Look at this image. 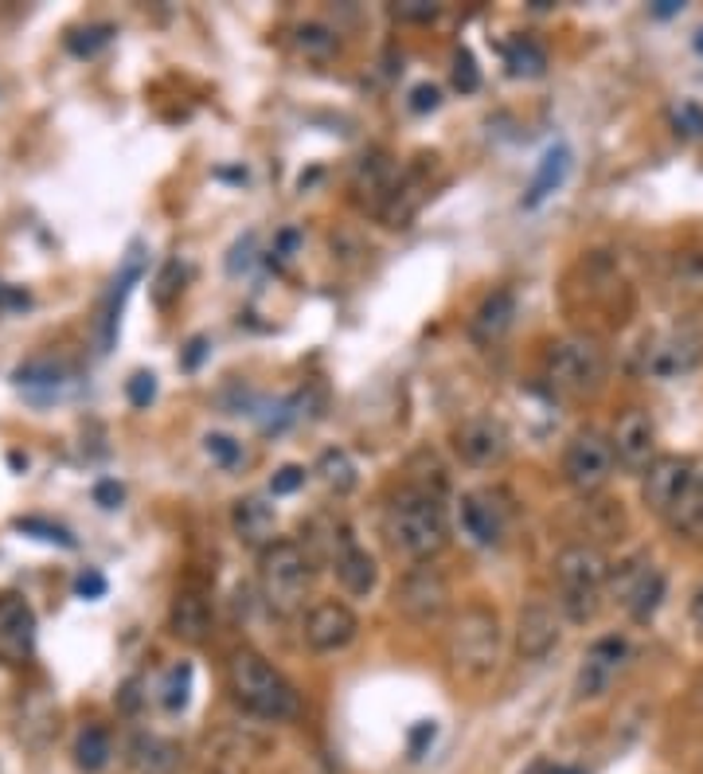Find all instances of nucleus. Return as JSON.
<instances>
[{
	"label": "nucleus",
	"instance_id": "1",
	"mask_svg": "<svg viewBox=\"0 0 703 774\" xmlns=\"http://www.w3.org/2000/svg\"><path fill=\"white\" fill-rule=\"evenodd\" d=\"M387 536L391 548L403 551L414 563H434V556H442L450 544V513L442 505V497L422 490H399L387 508Z\"/></svg>",
	"mask_w": 703,
	"mask_h": 774
},
{
	"label": "nucleus",
	"instance_id": "2",
	"mask_svg": "<svg viewBox=\"0 0 703 774\" xmlns=\"http://www.w3.org/2000/svg\"><path fill=\"white\" fill-rule=\"evenodd\" d=\"M500 649H505V630H500L497 611L473 602L450 619L446 662L457 680H489L500 669Z\"/></svg>",
	"mask_w": 703,
	"mask_h": 774
},
{
	"label": "nucleus",
	"instance_id": "3",
	"mask_svg": "<svg viewBox=\"0 0 703 774\" xmlns=\"http://www.w3.org/2000/svg\"><path fill=\"white\" fill-rule=\"evenodd\" d=\"M227 677H231V692L250 716L258 720H270V723H282V720H293L301 712V697L298 688L267 662V657L242 645L235 649L231 662H227Z\"/></svg>",
	"mask_w": 703,
	"mask_h": 774
},
{
	"label": "nucleus",
	"instance_id": "4",
	"mask_svg": "<svg viewBox=\"0 0 703 774\" xmlns=\"http://www.w3.org/2000/svg\"><path fill=\"white\" fill-rule=\"evenodd\" d=\"M313 568L317 559L305 544L298 540H274L270 548L258 551V591L270 611L290 619L305 606L313 587Z\"/></svg>",
	"mask_w": 703,
	"mask_h": 774
},
{
	"label": "nucleus",
	"instance_id": "5",
	"mask_svg": "<svg viewBox=\"0 0 703 774\" xmlns=\"http://www.w3.org/2000/svg\"><path fill=\"white\" fill-rule=\"evenodd\" d=\"M606 348L598 336L591 333H571L559 336L543 356V379L555 396L563 399H586L606 384Z\"/></svg>",
	"mask_w": 703,
	"mask_h": 774
},
{
	"label": "nucleus",
	"instance_id": "6",
	"mask_svg": "<svg viewBox=\"0 0 703 774\" xmlns=\"http://www.w3.org/2000/svg\"><path fill=\"white\" fill-rule=\"evenodd\" d=\"M559 606L571 622H594L609 583V563L594 544H566L555 556Z\"/></svg>",
	"mask_w": 703,
	"mask_h": 774
},
{
	"label": "nucleus",
	"instance_id": "7",
	"mask_svg": "<svg viewBox=\"0 0 703 774\" xmlns=\"http://www.w3.org/2000/svg\"><path fill=\"white\" fill-rule=\"evenodd\" d=\"M614 465H618V458H614L609 439L602 430L586 427L563 450V482L575 493H583V497H594V493H602L609 485Z\"/></svg>",
	"mask_w": 703,
	"mask_h": 774
},
{
	"label": "nucleus",
	"instance_id": "8",
	"mask_svg": "<svg viewBox=\"0 0 703 774\" xmlns=\"http://www.w3.org/2000/svg\"><path fill=\"white\" fill-rule=\"evenodd\" d=\"M609 594L621 602L634 622H649L657 614V606L664 602V591H669V579L664 571L652 563L649 556H629L618 563V571L609 568Z\"/></svg>",
	"mask_w": 703,
	"mask_h": 774
},
{
	"label": "nucleus",
	"instance_id": "9",
	"mask_svg": "<svg viewBox=\"0 0 703 774\" xmlns=\"http://www.w3.org/2000/svg\"><path fill=\"white\" fill-rule=\"evenodd\" d=\"M394 606L403 611V619H411L414 626H434L446 619L450 611V579L434 563H414L399 587H394Z\"/></svg>",
	"mask_w": 703,
	"mask_h": 774
},
{
	"label": "nucleus",
	"instance_id": "10",
	"mask_svg": "<svg viewBox=\"0 0 703 774\" xmlns=\"http://www.w3.org/2000/svg\"><path fill=\"white\" fill-rule=\"evenodd\" d=\"M634 662V645L621 634H606L598 642H591V649L583 654V665H578L575 677V697L578 700H598L606 697L609 688L618 685V677L629 669Z\"/></svg>",
	"mask_w": 703,
	"mask_h": 774
},
{
	"label": "nucleus",
	"instance_id": "11",
	"mask_svg": "<svg viewBox=\"0 0 703 774\" xmlns=\"http://www.w3.org/2000/svg\"><path fill=\"white\" fill-rule=\"evenodd\" d=\"M703 361V333L695 325H677L669 333L652 336L649 348H645V372L652 379H680L688 372H695Z\"/></svg>",
	"mask_w": 703,
	"mask_h": 774
},
{
	"label": "nucleus",
	"instance_id": "12",
	"mask_svg": "<svg viewBox=\"0 0 703 774\" xmlns=\"http://www.w3.org/2000/svg\"><path fill=\"white\" fill-rule=\"evenodd\" d=\"M454 450L473 470H493L508 458V430L493 415H473L454 430Z\"/></svg>",
	"mask_w": 703,
	"mask_h": 774
},
{
	"label": "nucleus",
	"instance_id": "13",
	"mask_svg": "<svg viewBox=\"0 0 703 774\" xmlns=\"http://www.w3.org/2000/svg\"><path fill=\"white\" fill-rule=\"evenodd\" d=\"M609 447H614V458H618L621 470H629V473L649 470V465L657 462V427H652L649 411L629 407V411L614 422Z\"/></svg>",
	"mask_w": 703,
	"mask_h": 774
},
{
	"label": "nucleus",
	"instance_id": "14",
	"mask_svg": "<svg viewBox=\"0 0 703 774\" xmlns=\"http://www.w3.org/2000/svg\"><path fill=\"white\" fill-rule=\"evenodd\" d=\"M695 482V470L688 458H677V454H661L657 462L645 470L641 477V497L645 505L652 508V513L669 516L672 508L680 505V497H684L688 490H692Z\"/></svg>",
	"mask_w": 703,
	"mask_h": 774
},
{
	"label": "nucleus",
	"instance_id": "15",
	"mask_svg": "<svg viewBox=\"0 0 703 774\" xmlns=\"http://www.w3.org/2000/svg\"><path fill=\"white\" fill-rule=\"evenodd\" d=\"M360 634V619L344 606V602H317L310 614H305V645L313 654H340L356 642Z\"/></svg>",
	"mask_w": 703,
	"mask_h": 774
},
{
	"label": "nucleus",
	"instance_id": "16",
	"mask_svg": "<svg viewBox=\"0 0 703 774\" xmlns=\"http://www.w3.org/2000/svg\"><path fill=\"white\" fill-rule=\"evenodd\" d=\"M559 637H563L559 614L548 602H540V599L528 602L520 611V619H516V654H520L523 662H543L559 645Z\"/></svg>",
	"mask_w": 703,
	"mask_h": 774
},
{
	"label": "nucleus",
	"instance_id": "17",
	"mask_svg": "<svg viewBox=\"0 0 703 774\" xmlns=\"http://www.w3.org/2000/svg\"><path fill=\"white\" fill-rule=\"evenodd\" d=\"M457 516H462V533L477 548H493V544L505 540L508 508L497 501V493H462Z\"/></svg>",
	"mask_w": 703,
	"mask_h": 774
},
{
	"label": "nucleus",
	"instance_id": "18",
	"mask_svg": "<svg viewBox=\"0 0 703 774\" xmlns=\"http://www.w3.org/2000/svg\"><path fill=\"white\" fill-rule=\"evenodd\" d=\"M35 645V611L20 594L0 599V654L12 662H24Z\"/></svg>",
	"mask_w": 703,
	"mask_h": 774
},
{
	"label": "nucleus",
	"instance_id": "19",
	"mask_svg": "<svg viewBox=\"0 0 703 774\" xmlns=\"http://www.w3.org/2000/svg\"><path fill=\"white\" fill-rule=\"evenodd\" d=\"M231 525H235V536H239L247 548H270L274 544V533H278V513L267 497H239L231 508Z\"/></svg>",
	"mask_w": 703,
	"mask_h": 774
},
{
	"label": "nucleus",
	"instance_id": "20",
	"mask_svg": "<svg viewBox=\"0 0 703 774\" xmlns=\"http://www.w3.org/2000/svg\"><path fill=\"white\" fill-rule=\"evenodd\" d=\"M516 325V293L512 290H493L480 301L477 313L469 318V336L477 344H497Z\"/></svg>",
	"mask_w": 703,
	"mask_h": 774
},
{
	"label": "nucleus",
	"instance_id": "21",
	"mask_svg": "<svg viewBox=\"0 0 703 774\" xmlns=\"http://www.w3.org/2000/svg\"><path fill=\"white\" fill-rule=\"evenodd\" d=\"M141 270H145V250H141V243H133V247H129V255H126V262H121V275L113 278V286H110V298H106L102 336H98L102 353H110L113 333H118V321H121V305H126L129 290H133V282L141 278Z\"/></svg>",
	"mask_w": 703,
	"mask_h": 774
},
{
	"label": "nucleus",
	"instance_id": "22",
	"mask_svg": "<svg viewBox=\"0 0 703 774\" xmlns=\"http://www.w3.org/2000/svg\"><path fill=\"white\" fill-rule=\"evenodd\" d=\"M571 164H575V153H571V146H551L548 153L540 157V169H536L532 184H528V192H523V207H540L548 196H555L559 189L566 184V176H571Z\"/></svg>",
	"mask_w": 703,
	"mask_h": 774
},
{
	"label": "nucleus",
	"instance_id": "23",
	"mask_svg": "<svg viewBox=\"0 0 703 774\" xmlns=\"http://www.w3.org/2000/svg\"><path fill=\"white\" fill-rule=\"evenodd\" d=\"M394 181H399V176H394L391 161H387L383 153H371L356 164V172H352V192H356L360 200L371 196V207L379 212V207L387 204V196H391Z\"/></svg>",
	"mask_w": 703,
	"mask_h": 774
},
{
	"label": "nucleus",
	"instance_id": "24",
	"mask_svg": "<svg viewBox=\"0 0 703 774\" xmlns=\"http://www.w3.org/2000/svg\"><path fill=\"white\" fill-rule=\"evenodd\" d=\"M422 200H426V181H422V169H411L407 176L394 181L391 196L379 207V215H383L391 227H407L414 219V212L422 207Z\"/></svg>",
	"mask_w": 703,
	"mask_h": 774
},
{
	"label": "nucleus",
	"instance_id": "25",
	"mask_svg": "<svg viewBox=\"0 0 703 774\" xmlns=\"http://www.w3.org/2000/svg\"><path fill=\"white\" fill-rule=\"evenodd\" d=\"M207 630H212V606H207L204 594H176V602H172V634L184 637V642H204Z\"/></svg>",
	"mask_w": 703,
	"mask_h": 774
},
{
	"label": "nucleus",
	"instance_id": "26",
	"mask_svg": "<svg viewBox=\"0 0 703 774\" xmlns=\"http://www.w3.org/2000/svg\"><path fill=\"white\" fill-rule=\"evenodd\" d=\"M333 571H336V579H340V587L348 594H371V591H376V583H379L376 559H371L360 544H352V548L333 563Z\"/></svg>",
	"mask_w": 703,
	"mask_h": 774
},
{
	"label": "nucleus",
	"instance_id": "27",
	"mask_svg": "<svg viewBox=\"0 0 703 774\" xmlns=\"http://www.w3.org/2000/svg\"><path fill=\"white\" fill-rule=\"evenodd\" d=\"M17 387L24 391V396H32L35 404L60 399L63 387H67V368H60V364H47V361L24 364V368L17 372Z\"/></svg>",
	"mask_w": 703,
	"mask_h": 774
},
{
	"label": "nucleus",
	"instance_id": "28",
	"mask_svg": "<svg viewBox=\"0 0 703 774\" xmlns=\"http://www.w3.org/2000/svg\"><path fill=\"white\" fill-rule=\"evenodd\" d=\"M129 763L138 766L141 774H169L172 766L181 763V751L172 743L156 740V735H138L129 743Z\"/></svg>",
	"mask_w": 703,
	"mask_h": 774
},
{
	"label": "nucleus",
	"instance_id": "29",
	"mask_svg": "<svg viewBox=\"0 0 703 774\" xmlns=\"http://www.w3.org/2000/svg\"><path fill=\"white\" fill-rule=\"evenodd\" d=\"M669 525L688 540L703 544V477H695L692 490L680 497V505L669 513Z\"/></svg>",
	"mask_w": 703,
	"mask_h": 774
},
{
	"label": "nucleus",
	"instance_id": "30",
	"mask_svg": "<svg viewBox=\"0 0 703 774\" xmlns=\"http://www.w3.org/2000/svg\"><path fill=\"white\" fill-rule=\"evenodd\" d=\"M505 67L512 78H540L548 71V52L536 40H512L505 47Z\"/></svg>",
	"mask_w": 703,
	"mask_h": 774
},
{
	"label": "nucleus",
	"instance_id": "31",
	"mask_svg": "<svg viewBox=\"0 0 703 774\" xmlns=\"http://www.w3.org/2000/svg\"><path fill=\"white\" fill-rule=\"evenodd\" d=\"M586 528L594 533V540H621L626 533V513L621 501H591L586 497Z\"/></svg>",
	"mask_w": 703,
	"mask_h": 774
},
{
	"label": "nucleus",
	"instance_id": "32",
	"mask_svg": "<svg viewBox=\"0 0 703 774\" xmlns=\"http://www.w3.org/2000/svg\"><path fill=\"white\" fill-rule=\"evenodd\" d=\"M317 473H321V482H325L333 493H340V497L356 490V462L348 458V450H340V447L325 450L317 462Z\"/></svg>",
	"mask_w": 703,
	"mask_h": 774
},
{
	"label": "nucleus",
	"instance_id": "33",
	"mask_svg": "<svg viewBox=\"0 0 703 774\" xmlns=\"http://www.w3.org/2000/svg\"><path fill=\"white\" fill-rule=\"evenodd\" d=\"M110 735H106V728H98V723H90V728H83V735H78L75 743V759L83 771H102L106 763H110Z\"/></svg>",
	"mask_w": 703,
	"mask_h": 774
},
{
	"label": "nucleus",
	"instance_id": "34",
	"mask_svg": "<svg viewBox=\"0 0 703 774\" xmlns=\"http://www.w3.org/2000/svg\"><path fill=\"white\" fill-rule=\"evenodd\" d=\"M188 700H192V665L181 662V665H172V669L164 673L161 705H164V712H184Z\"/></svg>",
	"mask_w": 703,
	"mask_h": 774
},
{
	"label": "nucleus",
	"instance_id": "35",
	"mask_svg": "<svg viewBox=\"0 0 703 774\" xmlns=\"http://www.w3.org/2000/svg\"><path fill=\"white\" fill-rule=\"evenodd\" d=\"M110 40H113L110 24H86V28H75V32L67 35V52L78 55V60H86V55L102 52Z\"/></svg>",
	"mask_w": 703,
	"mask_h": 774
},
{
	"label": "nucleus",
	"instance_id": "36",
	"mask_svg": "<svg viewBox=\"0 0 703 774\" xmlns=\"http://www.w3.org/2000/svg\"><path fill=\"white\" fill-rule=\"evenodd\" d=\"M293 43H298L310 60H328V55L336 52V32H328L325 24H301Z\"/></svg>",
	"mask_w": 703,
	"mask_h": 774
},
{
	"label": "nucleus",
	"instance_id": "37",
	"mask_svg": "<svg viewBox=\"0 0 703 774\" xmlns=\"http://www.w3.org/2000/svg\"><path fill=\"white\" fill-rule=\"evenodd\" d=\"M17 533L35 536V540H43V544H60V548H75V536H71L63 525H52V520H43V516H20V520H17Z\"/></svg>",
	"mask_w": 703,
	"mask_h": 774
},
{
	"label": "nucleus",
	"instance_id": "38",
	"mask_svg": "<svg viewBox=\"0 0 703 774\" xmlns=\"http://www.w3.org/2000/svg\"><path fill=\"white\" fill-rule=\"evenodd\" d=\"M454 86L462 95H473L480 86V71H477V60L469 52H457L454 55Z\"/></svg>",
	"mask_w": 703,
	"mask_h": 774
},
{
	"label": "nucleus",
	"instance_id": "39",
	"mask_svg": "<svg viewBox=\"0 0 703 774\" xmlns=\"http://www.w3.org/2000/svg\"><path fill=\"white\" fill-rule=\"evenodd\" d=\"M672 126H677L680 138H700L703 133V110L695 103H684L672 110Z\"/></svg>",
	"mask_w": 703,
	"mask_h": 774
},
{
	"label": "nucleus",
	"instance_id": "40",
	"mask_svg": "<svg viewBox=\"0 0 703 774\" xmlns=\"http://www.w3.org/2000/svg\"><path fill=\"white\" fill-rule=\"evenodd\" d=\"M204 447H207V454H212L219 465H235V462H242V447H239V442H235V439H227V434H207Z\"/></svg>",
	"mask_w": 703,
	"mask_h": 774
},
{
	"label": "nucleus",
	"instance_id": "41",
	"mask_svg": "<svg viewBox=\"0 0 703 774\" xmlns=\"http://www.w3.org/2000/svg\"><path fill=\"white\" fill-rule=\"evenodd\" d=\"M301 485H305V470H301V465H282V470L270 477V493H274V497H290Z\"/></svg>",
	"mask_w": 703,
	"mask_h": 774
},
{
	"label": "nucleus",
	"instance_id": "42",
	"mask_svg": "<svg viewBox=\"0 0 703 774\" xmlns=\"http://www.w3.org/2000/svg\"><path fill=\"white\" fill-rule=\"evenodd\" d=\"M156 399V376L153 372H138L129 379V404L133 407H149Z\"/></svg>",
	"mask_w": 703,
	"mask_h": 774
},
{
	"label": "nucleus",
	"instance_id": "43",
	"mask_svg": "<svg viewBox=\"0 0 703 774\" xmlns=\"http://www.w3.org/2000/svg\"><path fill=\"white\" fill-rule=\"evenodd\" d=\"M75 594L78 599H102L106 594V576L98 568H86V571H78V579H75Z\"/></svg>",
	"mask_w": 703,
	"mask_h": 774
},
{
	"label": "nucleus",
	"instance_id": "44",
	"mask_svg": "<svg viewBox=\"0 0 703 774\" xmlns=\"http://www.w3.org/2000/svg\"><path fill=\"white\" fill-rule=\"evenodd\" d=\"M437 106H442V90H437L434 83H419L411 90V110L414 114H434Z\"/></svg>",
	"mask_w": 703,
	"mask_h": 774
},
{
	"label": "nucleus",
	"instance_id": "45",
	"mask_svg": "<svg viewBox=\"0 0 703 774\" xmlns=\"http://www.w3.org/2000/svg\"><path fill=\"white\" fill-rule=\"evenodd\" d=\"M394 17H399V20H434L437 4H426V0H407V4H394Z\"/></svg>",
	"mask_w": 703,
	"mask_h": 774
},
{
	"label": "nucleus",
	"instance_id": "46",
	"mask_svg": "<svg viewBox=\"0 0 703 774\" xmlns=\"http://www.w3.org/2000/svg\"><path fill=\"white\" fill-rule=\"evenodd\" d=\"M121 497H126V490H121L118 482H98V490H95V501L102 508H118L121 505Z\"/></svg>",
	"mask_w": 703,
	"mask_h": 774
},
{
	"label": "nucleus",
	"instance_id": "47",
	"mask_svg": "<svg viewBox=\"0 0 703 774\" xmlns=\"http://www.w3.org/2000/svg\"><path fill=\"white\" fill-rule=\"evenodd\" d=\"M649 12L657 20H669V17H680V12H684V4H680V0H657V4H649Z\"/></svg>",
	"mask_w": 703,
	"mask_h": 774
},
{
	"label": "nucleus",
	"instance_id": "48",
	"mask_svg": "<svg viewBox=\"0 0 703 774\" xmlns=\"http://www.w3.org/2000/svg\"><path fill=\"white\" fill-rule=\"evenodd\" d=\"M199 356H204V336H196V341L188 344V356H184V368H196Z\"/></svg>",
	"mask_w": 703,
	"mask_h": 774
},
{
	"label": "nucleus",
	"instance_id": "49",
	"mask_svg": "<svg viewBox=\"0 0 703 774\" xmlns=\"http://www.w3.org/2000/svg\"><path fill=\"white\" fill-rule=\"evenodd\" d=\"M692 619L703 626V583H700V591L692 594Z\"/></svg>",
	"mask_w": 703,
	"mask_h": 774
},
{
	"label": "nucleus",
	"instance_id": "50",
	"mask_svg": "<svg viewBox=\"0 0 703 774\" xmlns=\"http://www.w3.org/2000/svg\"><path fill=\"white\" fill-rule=\"evenodd\" d=\"M692 47H695V55H703V28H695V35H692Z\"/></svg>",
	"mask_w": 703,
	"mask_h": 774
},
{
	"label": "nucleus",
	"instance_id": "51",
	"mask_svg": "<svg viewBox=\"0 0 703 774\" xmlns=\"http://www.w3.org/2000/svg\"><path fill=\"white\" fill-rule=\"evenodd\" d=\"M695 774H703V751H700V759H695Z\"/></svg>",
	"mask_w": 703,
	"mask_h": 774
},
{
	"label": "nucleus",
	"instance_id": "52",
	"mask_svg": "<svg viewBox=\"0 0 703 774\" xmlns=\"http://www.w3.org/2000/svg\"><path fill=\"white\" fill-rule=\"evenodd\" d=\"M0 298H9V293H4V286H0Z\"/></svg>",
	"mask_w": 703,
	"mask_h": 774
}]
</instances>
